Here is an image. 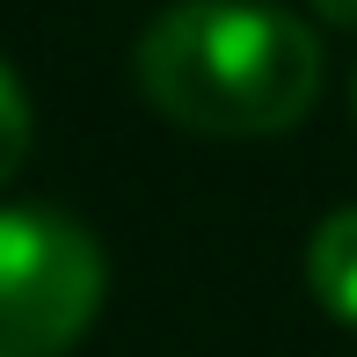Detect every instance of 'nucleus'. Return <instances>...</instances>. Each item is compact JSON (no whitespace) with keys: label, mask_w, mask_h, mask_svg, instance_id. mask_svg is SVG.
<instances>
[{"label":"nucleus","mask_w":357,"mask_h":357,"mask_svg":"<svg viewBox=\"0 0 357 357\" xmlns=\"http://www.w3.org/2000/svg\"><path fill=\"white\" fill-rule=\"evenodd\" d=\"M109 299V255L73 212L0 204V357H66Z\"/></svg>","instance_id":"f03ea898"},{"label":"nucleus","mask_w":357,"mask_h":357,"mask_svg":"<svg viewBox=\"0 0 357 357\" xmlns=\"http://www.w3.org/2000/svg\"><path fill=\"white\" fill-rule=\"evenodd\" d=\"M350 117H357V73H350Z\"/></svg>","instance_id":"423d86ee"},{"label":"nucleus","mask_w":357,"mask_h":357,"mask_svg":"<svg viewBox=\"0 0 357 357\" xmlns=\"http://www.w3.org/2000/svg\"><path fill=\"white\" fill-rule=\"evenodd\" d=\"M314 15H321V22H343V29H357V0H314Z\"/></svg>","instance_id":"39448f33"},{"label":"nucleus","mask_w":357,"mask_h":357,"mask_svg":"<svg viewBox=\"0 0 357 357\" xmlns=\"http://www.w3.org/2000/svg\"><path fill=\"white\" fill-rule=\"evenodd\" d=\"M139 95L197 139H278L321 102V37L278 0H175L139 29Z\"/></svg>","instance_id":"f257e3e1"},{"label":"nucleus","mask_w":357,"mask_h":357,"mask_svg":"<svg viewBox=\"0 0 357 357\" xmlns=\"http://www.w3.org/2000/svg\"><path fill=\"white\" fill-rule=\"evenodd\" d=\"M29 146H37V109H29V95H22V80H15V66L0 59V190L22 175Z\"/></svg>","instance_id":"20e7f679"},{"label":"nucleus","mask_w":357,"mask_h":357,"mask_svg":"<svg viewBox=\"0 0 357 357\" xmlns=\"http://www.w3.org/2000/svg\"><path fill=\"white\" fill-rule=\"evenodd\" d=\"M306 291L321 299V314L357 328V204L328 212L306 241Z\"/></svg>","instance_id":"7ed1b4c3"}]
</instances>
